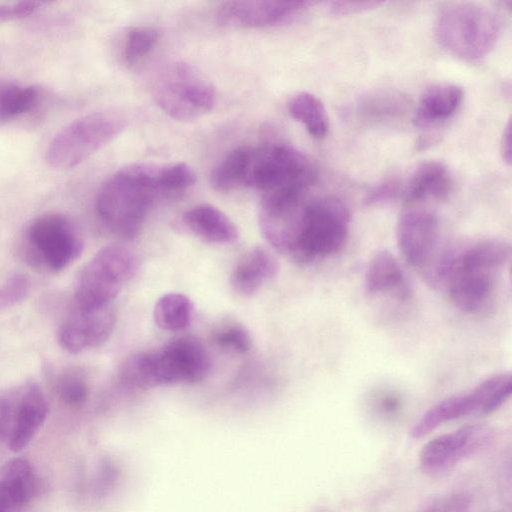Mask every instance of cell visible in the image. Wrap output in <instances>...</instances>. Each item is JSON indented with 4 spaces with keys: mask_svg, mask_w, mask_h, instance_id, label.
Listing matches in <instances>:
<instances>
[{
    "mask_svg": "<svg viewBox=\"0 0 512 512\" xmlns=\"http://www.w3.org/2000/svg\"><path fill=\"white\" fill-rule=\"evenodd\" d=\"M36 476L30 462L13 458L0 468V512H21L33 498Z\"/></svg>",
    "mask_w": 512,
    "mask_h": 512,
    "instance_id": "19",
    "label": "cell"
},
{
    "mask_svg": "<svg viewBox=\"0 0 512 512\" xmlns=\"http://www.w3.org/2000/svg\"><path fill=\"white\" fill-rule=\"evenodd\" d=\"M13 407V387L0 390V444L7 441Z\"/></svg>",
    "mask_w": 512,
    "mask_h": 512,
    "instance_id": "36",
    "label": "cell"
},
{
    "mask_svg": "<svg viewBox=\"0 0 512 512\" xmlns=\"http://www.w3.org/2000/svg\"><path fill=\"white\" fill-rule=\"evenodd\" d=\"M402 97L394 94H373L360 103V112L372 118H385L398 114L404 107Z\"/></svg>",
    "mask_w": 512,
    "mask_h": 512,
    "instance_id": "29",
    "label": "cell"
},
{
    "mask_svg": "<svg viewBox=\"0 0 512 512\" xmlns=\"http://www.w3.org/2000/svg\"><path fill=\"white\" fill-rule=\"evenodd\" d=\"M54 388L59 399L70 408H79L89 395L88 381L77 369H65L54 380Z\"/></svg>",
    "mask_w": 512,
    "mask_h": 512,
    "instance_id": "26",
    "label": "cell"
},
{
    "mask_svg": "<svg viewBox=\"0 0 512 512\" xmlns=\"http://www.w3.org/2000/svg\"><path fill=\"white\" fill-rule=\"evenodd\" d=\"M511 391V375L494 374L470 391L447 397L431 406L414 424L410 434L413 438H422L447 422L491 414L507 401Z\"/></svg>",
    "mask_w": 512,
    "mask_h": 512,
    "instance_id": "11",
    "label": "cell"
},
{
    "mask_svg": "<svg viewBox=\"0 0 512 512\" xmlns=\"http://www.w3.org/2000/svg\"><path fill=\"white\" fill-rule=\"evenodd\" d=\"M210 360L203 345L182 337L159 349L138 352L128 357L120 370V379L135 388L191 384L203 380Z\"/></svg>",
    "mask_w": 512,
    "mask_h": 512,
    "instance_id": "3",
    "label": "cell"
},
{
    "mask_svg": "<svg viewBox=\"0 0 512 512\" xmlns=\"http://www.w3.org/2000/svg\"><path fill=\"white\" fill-rule=\"evenodd\" d=\"M372 404L377 413L383 417L396 416L402 407L401 397L391 390H381L374 395Z\"/></svg>",
    "mask_w": 512,
    "mask_h": 512,
    "instance_id": "34",
    "label": "cell"
},
{
    "mask_svg": "<svg viewBox=\"0 0 512 512\" xmlns=\"http://www.w3.org/2000/svg\"><path fill=\"white\" fill-rule=\"evenodd\" d=\"M115 323L116 313L111 305L94 310L75 309L60 326L58 342L69 353H82L105 343Z\"/></svg>",
    "mask_w": 512,
    "mask_h": 512,
    "instance_id": "15",
    "label": "cell"
},
{
    "mask_svg": "<svg viewBox=\"0 0 512 512\" xmlns=\"http://www.w3.org/2000/svg\"><path fill=\"white\" fill-rule=\"evenodd\" d=\"M349 230L350 212L340 199L306 201L286 255L300 265L330 258L345 247Z\"/></svg>",
    "mask_w": 512,
    "mask_h": 512,
    "instance_id": "4",
    "label": "cell"
},
{
    "mask_svg": "<svg viewBox=\"0 0 512 512\" xmlns=\"http://www.w3.org/2000/svg\"><path fill=\"white\" fill-rule=\"evenodd\" d=\"M156 105L179 121L198 119L210 113L217 103L213 83L193 65L178 61L166 65L152 85Z\"/></svg>",
    "mask_w": 512,
    "mask_h": 512,
    "instance_id": "6",
    "label": "cell"
},
{
    "mask_svg": "<svg viewBox=\"0 0 512 512\" xmlns=\"http://www.w3.org/2000/svg\"><path fill=\"white\" fill-rule=\"evenodd\" d=\"M125 125L123 115L115 111L82 116L53 137L46 150V162L58 170L76 167L116 138Z\"/></svg>",
    "mask_w": 512,
    "mask_h": 512,
    "instance_id": "10",
    "label": "cell"
},
{
    "mask_svg": "<svg viewBox=\"0 0 512 512\" xmlns=\"http://www.w3.org/2000/svg\"><path fill=\"white\" fill-rule=\"evenodd\" d=\"M400 183L395 178H387L375 185L366 195L365 203L378 206L395 200L401 192Z\"/></svg>",
    "mask_w": 512,
    "mask_h": 512,
    "instance_id": "32",
    "label": "cell"
},
{
    "mask_svg": "<svg viewBox=\"0 0 512 512\" xmlns=\"http://www.w3.org/2000/svg\"><path fill=\"white\" fill-rule=\"evenodd\" d=\"M214 339L219 346L238 353H246L252 345L249 332L244 326L237 323L221 327L215 333Z\"/></svg>",
    "mask_w": 512,
    "mask_h": 512,
    "instance_id": "31",
    "label": "cell"
},
{
    "mask_svg": "<svg viewBox=\"0 0 512 512\" xmlns=\"http://www.w3.org/2000/svg\"><path fill=\"white\" fill-rule=\"evenodd\" d=\"M278 270L279 264L274 255L258 246L238 262L231 274L230 283L237 294L251 296L274 278Z\"/></svg>",
    "mask_w": 512,
    "mask_h": 512,
    "instance_id": "22",
    "label": "cell"
},
{
    "mask_svg": "<svg viewBox=\"0 0 512 512\" xmlns=\"http://www.w3.org/2000/svg\"><path fill=\"white\" fill-rule=\"evenodd\" d=\"M38 100L39 92L33 86L0 84V123L30 111L37 105Z\"/></svg>",
    "mask_w": 512,
    "mask_h": 512,
    "instance_id": "25",
    "label": "cell"
},
{
    "mask_svg": "<svg viewBox=\"0 0 512 512\" xmlns=\"http://www.w3.org/2000/svg\"><path fill=\"white\" fill-rule=\"evenodd\" d=\"M193 304L181 293H168L155 303L153 319L162 330L180 331L185 329L192 318Z\"/></svg>",
    "mask_w": 512,
    "mask_h": 512,
    "instance_id": "24",
    "label": "cell"
},
{
    "mask_svg": "<svg viewBox=\"0 0 512 512\" xmlns=\"http://www.w3.org/2000/svg\"><path fill=\"white\" fill-rule=\"evenodd\" d=\"M509 258L503 240L452 243L438 248L423 270L428 284L445 290L455 307L479 315L493 307L499 273Z\"/></svg>",
    "mask_w": 512,
    "mask_h": 512,
    "instance_id": "1",
    "label": "cell"
},
{
    "mask_svg": "<svg viewBox=\"0 0 512 512\" xmlns=\"http://www.w3.org/2000/svg\"><path fill=\"white\" fill-rule=\"evenodd\" d=\"M158 41V32L148 26L130 28L124 38L122 58L126 65L133 66L151 52Z\"/></svg>",
    "mask_w": 512,
    "mask_h": 512,
    "instance_id": "27",
    "label": "cell"
},
{
    "mask_svg": "<svg viewBox=\"0 0 512 512\" xmlns=\"http://www.w3.org/2000/svg\"><path fill=\"white\" fill-rule=\"evenodd\" d=\"M384 4L383 1H331L326 2L330 14L343 16L358 14L373 10L380 5Z\"/></svg>",
    "mask_w": 512,
    "mask_h": 512,
    "instance_id": "35",
    "label": "cell"
},
{
    "mask_svg": "<svg viewBox=\"0 0 512 512\" xmlns=\"http://www.w3.org/2000/svg\"><path fill=\"white\" fill-rule=\"evenodd\" d=\"M181 224L189 233L208 243L230 244L239 238L234 222L220 209L200 204L185 211Z\"/></svg>",
    "mask_w": 512,
    "mask_h": 512,
    "instance_id": "20",
    "label": "cell"
},
{
    "mask_svg": "<svg viewBox=\"0 0 512 512\" xmlns=\"http://www.w3.org/2000/svg\"><path fill=\"white\" fill-rule=\"evenodd\" d=\"M196 181L193 169L183 162L162 165L160 185L163 193L179 192Z\"/></svg>",
    "mask_w": 512,
    "mask_h": 512,
    "instance_id": "28",
    "label": "cell"
},
{
    "mask_svg": "<svg viewBox=\"0 0 512 512\" xmlns=\"http://www.w3.org/2000/svg\"><path fill=\"white\" fill-rule=\"evenodd\" d=\"M48 404L41 387L26 381L13 387V407L7 438L9 449L20 452L33 440L46 420Z\"/></svg>",
    "mask_w": 512,
    "mask_h": 512,
    "instance_id": "16",
    "label": "cell"
},
{
    "mask_svg": "<svg viewBox=\"0 0 512 512\" xmlns=\"http://www.w3.org/2000/svg\"><path fill=\"white\" fill-rule=\"evenodd\" d=\"M439 222L437 216L424 209H410L396 224V242L405 261L424 269L438 249Z\"/></svg>",
    "mask_w": 512,
    "mask_h": 512,
    "instance_id": "14",
    "label": "cell"
},
{
    "mask_svg": "<svg viewBox=\"0 0 512 512\" xmlns=\"http://www.w3.org/2000/svg\"><path fill=\"white\" fill-rule=\"evenodd\" d=\"M501 33V19L491 8L474 2L444 6L436 19L435 36L449 54L468 62L486 57Z\"/></svg>",
    "mask_w": 512,
    "mask_h": 512,
    "instance_id": "5",
    "label": "cell"
},
{
    "mask_svg": "<svg viewBox=\"0 0 512 512\" xmlns=\"http://www.w3.org/2000/svg\"><path fill=\"white\" fill-rule=\"evenodd\" d=\"M83 250L82 238L65 215L47 213L38 216L24 231L20 253L31 267L57 273L72 264Z\"/></svg>",
    "mask_w": 512,
    "mask_h": 512,
    "instance_id": "9",
    "label": "cell"
},
{
    "mask_svg": "<svg viewBox=\"0 0 512 512\" xmlns=\"http://www.w3.org/2000/svg\"><path fill=\"white\" fill-rule=\"evenodd\" d=\"M364 290L369 296H392L404 302L412 290L398 260L387 250L377 251L364 276Z\"/></svg>",
    "mask_w": 512,
    "mask_h": 512,
    "instance_id": "17",
    "label": "cell"
},
{
    "mask_svg": "<svg viewBox=\"0 0 512 512\" xmlns=\"http://www.w3.org/2000/svg\"><path fill=\"white\" fill-rule=\"evenodd\" d=\"M453 179L441 161L428 160L418 164L407 178L401 193L407 204L428 199L442 201L449 197Z\"/></svg>",
    "mask_w": 512,
    "mask_h": 512,
    "instance_id": "18",
    "label": "cell"
},
{
    "mask_svg": "<svg viewBox=\"0 0 512 512\" xmlns=\"http://www.w3.org/2000/svg\"><path fill=\"white\" fill-rule=\"evenodd\" d=\"M500 153L503 161L507 164H511V122L507 121L503 128L501 139H500Z\"/></svg>",
    "mask_w": 512,
    "mask_h": 512,
    "instance_id": "37",
    "label": "cell"
},
{
    "mask_svg": "<svg viewBox=\"0 0 512 512\" xmlns=\"http://www.w3.org/2000/svg\"><path fill=\"white\" fill-rule=\"evenodd\" d=\"M464 98L462 87L452 83L434 84L421 95L413 114L419 128H432L451 118Z\"/></svg>",
    "mask_w": 512,
    "mask_h": 512,
    "instance_id": "21",
    "label": "cell"
},
{
    "mask_svg": "<svg viewBox=\"0 0 512 512\" xmlns=\"http://www.w3.org/2000/svg\"><path fill=\"white\" fill-rule=\"evenodd\" d=\"M138 267L134 252L121 244L101 248L84 265L74 288L78 310H94L111 302L132 278Z\"/></svg>",
    "mask_w": 512,
    "mask_h": 512,
    "instance_id": "8",
    "label": "cell"
},
{
    "mask_svg": "<svg viewBox=\"0 0 512 512\" xmlns=\"http://www.w3.org/2000/svg\"><path fill=\"white\" fill-rule=\"evenodd\" d=\"M494 439V430L485 424L465 425L428 441L420 451L423 473L438 476L485 449Z\"/></svg>",
    "mask_w": 512,
    "mask_h": 512,
    "instance_id": "12",
    "label": "cell"
},
{
    "mask_svg": "<svg viewBox=\"0 0 512 512\" xmlns=\"http://www.w3.org/2000/svg\"><path fill=\"white\" fill-rule=\"evenodd\" d=\"M469 506L468 495L453 493L434 500L422 512H467Z\"/></svg>",
    "mask_w": 512,
    "mask_h": 512,
    "instance_id": "33",
    "label": "cell"
},
{
    "mask_svg": "<svg viewBox=\"0 0 512 512\" xmlns=\"http://www.w3.org/2000/svg\"><path fill=\"white\" fill-rule=\"evenodd\" d=\"M315 168L300 150L286 143L248 146L241 187L264 193L284 188L306 189L314 182Z\"/></svg>",
    "mask_w": 512,
    "mask_h": 512,
    "instance_id": "7",
    "label": "cell"
},
{
    "mask_svg": "<svg viewBox=\"0 0 512 512\" xmlns=\"http://www.w3.org/2000/svg\"><path fill=\"white\" fill-rule=\"evenodd\" d=\"M312 4L307 1L233 0L219 7L216 19L221 26L233 29L272 27L293 20Z\"/></svg>",
    "mask_w": 512,
    "mask_h": 512,
    "instance_id": "13",
    "label": "cell"
},
{
    "mask_svg": "<svg viewBox=\"0 0 512 512\" xmlns=\"http://www.w3.org/2000/svg\"><path fill=\"white\" fill-rule=\"evenodd\" d=\"M288 112L302 123L307 132L316 139L324 138L329 130V119L322 101L312 93L300 92L288 102Z\"/></svg>",
    "mask_w": 512,
    "mask_h": 512,
    "instance_id": "23",
    "label": "cell"
},
{
    "mask_svg": "<svg viewBox=\"0 0 512 512\" xmlns=\"http://www.w3.org/2000/svg\"><path fill=\"white\" fill-rule=\"evenodd\" d=\"M162 165L131 163L100 187L95 202L97 215L103 225L121 239L136 237L155 199L162 192Z\"/></svg>",
    "mask_w": 512,
    "mask_h": 512,
    "instance_id": "2",
    "label": "cell"
},
{
    "mask_svg": "<svg viewBox=\"0 0 512 512\" xmlns=\"http://www.w3.org/2000/svg\"><path fill=\"white\" fill-rule=\"evenodd\" d=\"M30 291V281L22 273L8 276L0 284V310L14 307L25 300Z\"/></svg>",
    "mask_w": 512,
    "mask_h": 512,
    "instance_id": "30",
    "label": "cell"
}]
</instances>
